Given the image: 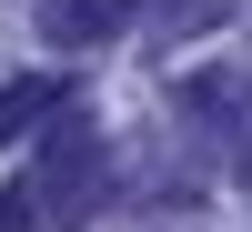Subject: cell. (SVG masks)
Listing matches in <instances>:
<instances>
[{
  "mask_svg": "<svg viewBox=\"0 0 252 232\" xmlns=\"http://www.w3.org/2000/svg\"><path fill=\"white\" fill-rule=\"evenodd\" d=\"M131 20H141V0H40V40L51 51H91V40L131 31Z\"/></svg>",
  "mask_w": 252,
  "mask_h": 232,
  "instance_id": "obj_3",
  "label": "cell"
},
{
  "mask_svg": "<svg viewBox=\"0 0 252 232\" xmlns=\"http://www.w3.org/2000/svg\"><path fill=\"white\" fill-rule=\"evenodd\" d=\"M101 182H111V132L61 111L31 141V162L10 172V192H0V232H81L101 212Z\"/></svg>",
  "mask_w": 252,
  "mask_h": 232,
  "instance_id": "obj_1",
  "label": "cell"
},
{
  "mask_svg": "<svg viewBox=\"0 0 252 232\" xmlns=\"http://www.w3.org/2000/svg\"><path fill=\"white\" fill-rule=\"evenodd\" d=\"M182 121L232 162V182L252 192V71H192L182 81Z\"/></svg>",
  "mask_w": 252,
  "mask_h": 232,
  "instance_id": "obj_2",
  "label": "cell"
}]
</instances>
